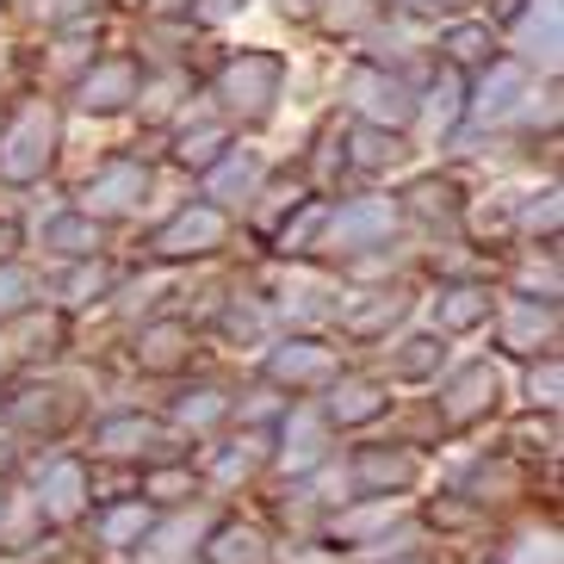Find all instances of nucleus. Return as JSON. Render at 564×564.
<instances>
[{
    "instance_id": "nucleus-1",
    "label": "nucleus",
    "mask_w": 564,
    "mask_h": 564,
    "mask_svg": "<svg viewBox=\"0 0 564 564\" xmlns=\"http://www.w3.org/2000/svg\"><path fill=\"white\" fill-rule=\"evenodd\" d=\"M285 100V56L280 51H236L212 75V112L230 124H267Z\"/></svg>"
},
{
    "instance_id": "nucleus-2",
    "label": "nucleus",
    "mask_w": 564,
    "mask_h": 564,
    "mask_svg": "<svg viewBox=\"0 0 564 564\" xmlns=\"http://www.w3.org/2000/svg\"><path fill=\"white\" fill-rule=\"evenodd\" d=\"M63 150V112L51 100H25L0 124V186H32L51 174Z\"/></svg>"
},
{
    "instance_id": "nucleus-3",
    "label": "nucleus",
    "mask_w": 564,
    "mask_h": 564,
    "mask_svg": "<svg viewBox=\"0 0 564 564\" xmlns=\"http://www.w3.org/2000/svg\"><path fill=\"white\" fill-rule=\"evenodd\" d=\"M403 212L391 193H360V199H341L329 205L323 217V236H316V249L323 254H372V249H391V236H398Z\"/></svg>"
},
{
    "instance_id": "nucleus-4",
    "label": "nucleus",
    "mask_w": 564,
    "mask_h": 564,
    "mask_svg": "<svg viewBox=\"0 0 564 564\" xmlns=\"http://www.w3.org/2000/svg\"><path fill=\"white\" fill-rule=\"evenodd\" d=\"M502 403V366L497 360H459V366H441V379H434V415H441V429L465 434L490 422Z\"/></svg>"
},
{
    "instance_id": "nucleus-5",
    "label": "nucleus",
    "mask_w": 564,
    "mask_h": 564,
    "mask_svg": "<svg viewBox=\"0 0 564 564\" xmlns=\"http://www.w3.org/2000/svg\"><path fill=\"white\" fill-rule=\"evenodd\" d=\"M155 193V174L150 162H137V155H112L106 167H94L75 193V212H87L94 224H118V217H137L150 205Z\"/></svg>"
},
{
    "instance_id": "nucleus-6",
    "label": "nucleus",
    "mask_w": 564,
    "mask_h": 564,
    "mask_svg": "<svg viewBox=\"0 0 564 564\" xmlns=\"http://www.w3.org/2000/svg\"><path fill=\"white\" fill-rule=\"evenodd\" d=\"M341 100L354 106L360 124H384V131H410L415 124V87L384 63H354L348 82H341Z\"/></svg>"
},
{
    "instance_id": "nucleus-7",
    "label": "nucleus",
    "mask_w": 564,
    "mask_h": 564,
    "mask_svg": "<svg viewBox=\"0 0 564 564\" xmlns=\"http://www.w3.org/2000/svg\"><path fill=\"white\" fill-rule=\"evenodd\" d=\"M261 372L273 391H323L341 372V354L316 335H273L261 348Z\"/></svg>"
},
{
    "instance_id": "nucleus-8",
    "label": "nucleus",
    "mask_w": 564,
    "mask_h": 564,
    "mask_svg": "<svg viewBox=\"0 0 564 564\" xmlns=\"http://www.w3.org/2000/svg\"><path fill=\"white\" fill-rule=\"evenodd\" d=\"M0 422L13 434H68L75 422H82V398L68 391V384H56V379H25L13 391V398L0 403Z\"/></svg>"
},
{
    "instance_id": "nucleus-9",
    "label": "nucleus",
    "mask_w": 564,
    "mask_h": 564,
    "mask_svg": "<svg viewBox=\"0 0 564 564\" xmlns=\"http://www.w3.org/2000/svg\"><path fill=\"white\" fill-rule=\"evenodd\" d=\"M341 471H348V497H403V490H415L422 484V453L415 447H354L348 459H341Z\"/></svg>"
},
{
    "instance_id": "nucleus-10",
    "label": "nucleus",
    "mask_w": 564,
    "mask_h": 564,
    "mask_svg": "<svg viewBox=\"0 0 564 564\" xmlns=\"http://www.w3.org/2000/svg\"><path fill=\"white\" fill-rule=\"evenodd\" d=\"M558 37H564V7H558V0H521V7H514V19H509V32H502L497 44L521 68L558 75Z\"/></svg>"
},
{
    "instance_id": "nucleus-11",
    "label": "nucleus",
    "mask_w": 564,
    "mask_h": 564,
    "mask_svg": "<svg viewBox=\"0 0 564 564\" xmlns=\"http://www.w3.org/2000/svg\"><path fill=\"white\" fill-rule=\"evenodd\" d=\"M490 323H497V348L521 354V360L558 348V299H528V292H509V299H497Z\"/></svg>"
},
{
    "instance_id": "nucleus-12",
    "label": "nucleus",
    "mask_w": 564,
    "mask_h": 564,
    "mask_svg": "<svg viewBox=\"0 0 564 564\" xmlns=\"http://www.w3.org/2000/svg\"><path fill=\"white\" fill-rule=\"evenodd\" d=\"M533 94V68H521L514 56H490L465 87V118L471 124H509L514 106Z\"/></svg>"
},
{
    "instance_id": "nucleus-13",
    "label": "nucleus",
    "mask_w": 564,
    "mask_h": 564,
    "mask_svg": "<svg viewBox=\"0 0 564 564\" xmlns=\"http://www.w3.org/2000/svg\"><path fill=\"white\" fill-rule=\"evenodd\" d=\"M37 509H44V521H56V528H75V521H87L94 514V465L75 459V453H56L44 471H37Z\"/></svg>"
},
{
    "instance_id": "nucleus-14",
    "label": "nucleus",
    "mask_w": 564,
    "mask_h": 564,
    "mask_svg": "<svg viewBox=\"0 0 564 564\" xmlns=\"http://www.w3.org/2000/svg\"><path fill=\"white\" fill-rule=\"evenodd\" d=\"M224 236H230V212L199 199V205H181V212L155 230V254H162V261H205V254L224 249Z\"/></svg>"
},
{
    "instance_id": "nucleus-15",
    "label": "nucleus",
    "mask_w": 564,
    "mask_h": 564,
    "mask_svg": "<svg viewBox=\"0 0 564 564\" xmlns=\"http://www.w3.org/2000/svg\"><path fill=\"white\" fill-rule=\"evenodd\" d=\"M273 441H280V453H273V459H280L292 478H304V471H316L323 459H335V429H329V415H323V403L280 410Z\"/></svg>"
},
{
    "instance_id": "nucleus-16",
    "label": "nucleus",
    "mask_w": 564,
    "mask_h": 564,
    "mask_svg": "<svg viewBox=\"0 0 564 564\" xmlns=\"http://www.w3.org/2000/svg\"><path fill=\"white\" fill-rule=\"evenodd\" d=\"M403 316H410V292H403V285H372V292H341L329 323L348 335V341H384Z\"/></svg>"
},
{
    "instance_id": "nucleus-17",
    "label": "nucleus",
    "mask_w": 564,
    "mask_h": 564,
    "mask_svg": "<svg viewBox=\"0 0 564 564\" xmlns=\"http://www.w3.org/2000/svg\"><path fill=\"white\" fill-rule=\"evenodd\" d=\"M137 87H143V63L137 56H106V63H87L75 75V106L87 118H112L124 106H137Z\"/></svg>"
},
{
    "instance_id": "nucleus-18",
    "label": "nucleus",
    "mask_w": 564,
    "mask_h": 564,
    "mask_svg": "<svg viewBox=\"0 0 564 564\" xmlns=\"http://www.w3.org/2000/svg\"><path fill=\"white\" fill-rule=\"evenodd\" d=\"M323 415L329 429H372L379 415H391V384L379 372H335L323 384Z\"/></svg>"
},
{
    "instance_id": "nucleus-19",
    "label": "nucleus",
    "mask_w": 564,
    "mask_h": 564,
    "mask_svg": "<svg viewBox=\"0 0 564 564\" xmlns=\"http://www.w3.org/2000/svg\"><path fill=\"white\" fill-rule=\"evenodd\" d=\"M181 434L167 429V422H155V415L143 410H118V415H100L94 422V459H150V453L174 447Z\"/></svg>"
},
{
    "instance_id": "nucleus-20",
    "label": "nucleus",
    "mask_w": 564,
    "mask_h": 564,
    "mask_svg": "<svg viewBox=\"0 0 564 564\" xmlns=\"http://www.w3.org/2000/svg\"><path fill=\"white\" fill-rule=\"evenodd\" d=\"M131 354L150 379H181L186 366L199 360V335H193V323H181V316H150V323L137 329Z\"/></svg>"
},
{
    "instance_id": "nucleus-21",
    "label": "nucleus",
    "mask_w": 564,
    "mask_h": 564,
    "mask_svg": "<svg viewBox=\"0 0 564 564\" xmlns=\"http://www.w3.org/2000/svg\"><path fill=\"white\" fill-rule=\"evenodd\" d=\"M398 521H403V497H348L341 514L329 521V540H341V552H379Z\"/></svg>"
},
{
    "instance_id": "nucleus-22",
    "label": "nucleus",
    "mask_w": 564,
    "mask_h": 564,
    "mask_svg": "<svg viewBox=\"0 0 564 564\" xmlns=\"http://www.w3.org/2000/svg\"><path fill=\"white\" fill-rule=\"evenodd\" d=\"M261 186H267V155L249 150V143H230V150L205 167V199L224 205V212H230V205L261 199Z\"/></svg>"
},
{
    "instance_id": "nucleus-23",
    "label": "nucleus",
    "mask_w": 564,
    "mask_h": 564,
    "mask_svg": "<svg viewBox=\"0 0 564 564\" xmlns=\"http://www.w3.org/2000/svg\"><path fill=\"white\" fill-rule=\"evenodd\" d=\"M490 311H497V292L478 280H447L441 292H434V329L447 335H478L484 323H490Z\"/></svg>"
},
{
    "instance_id": "nucleus-24",
    "label": "nucleus",
    "mask_w": 564,
    "mask_h": 564,
    "mask_svg": "<svg viewBox=\"0 0 564 564\" xmlns=\"http://www.w3.org/2000/svg\"><path fill=\"white\" fill-rule=\"evenodd\" d=\"M341 162L354 174H391V167L410 162V131H384V124H360L354 118V131L341 137Z\"/></svg>"
},
{
    "instance_id": "nucleus-25",
    "label": "nucleus",
    "mask_w": 564,
    "mask_h": 564,
    "mask_svg": "<svg viewBox=\"0 0 564 564\" xmlns=\"http://www.w3.org/2000/svg\"><path fill=\"white\" fill-rule=\"evenodd\" d=\"M261 459H267V434L261 429H242V434H230V441H217V447L205 453L199 478L212 484V490H236L242 478L261 471Z\"/></svg>"
},
{
    "instance_id": "nucleus-26",
    "label": "nucleus",
    "mask_w": 564,
    "mask_h": 564,
    "mask_svg": "<svg viewBox=\"0 0 564 564\" xmlns=\"http://www.w3.org/2000/svg\"><path fill=\"white\" fill-rule=\"evenodd\" d=\"M447 366V335L441 329H415L398 348L384 354V384H434Z\"/></svg>"
},
{
    "instance_id": "nucleus-27",
    "label": "nucleus",
    "mask_w": 564,
    "mask_h": 564,
    "mask_svg": "<svg viewBox=\"0 0 564 564\" xmlns=\"http://www.w3.org/2000/svg\"><path fill=\"white\" fill-rule=\"evenodd\" d=\"M199 564H280L273 558V540L249 521H217L199 533Z\"/></svg>"
},
{
    "instance_id": "nucleus-28",
    "label": "nucleus",
    "mask_w": 564,
    "mask_h": 564,
    "mask_svg": "<svg viewBox=\"0 0 564 564\" xmlns=\"http://www.w3.org/2000/svg\"><path fill=\"white\" fill-rule=\"evenodd\" d=\"M230 143H236V137H230V118L205 112L199 124H193V118H186V106H181V118H174V167H193V174H205L217 155L230 150Z\"/></svg>"
},
{
    "instance_id": "nucleus-29",
    "label": "nucleus",
    "mask_w": 564,
    "mask_h": 564,
    "mask_svg": "<svg viewBox=\"0 0 564 564\" xmlns=\"http://www.w3.org/2000/svg\"><path fill=\"white\" fill-rule=\"evenodd\" d=\"M217 335H224V348H236V354H261L267 341L280 335L273 304L267 299H224V311H217Z\"/></svg>"
},
{
    "instance_id": "nucleus-30",
    "label": "nucleus",
    "mask_w": 564,
    "mask_h": 564,
    "mask_svg": "<svg viewBox=\"0 0 564 564\" xmlns=\"http://www.w3.org/2000/svg\"><path fill=\"white\" fill-rule=\"evenodd\" d=\"M150 528H155V502H143V497H112L94 514V540L106 552H137Z\"/></svg>"
},
{
    "instance_id": "nucleus-31",
    "label": "nucleus",
    "mask_w": 564,
    "mask_h": 564,
    "mask_svg": "<svg viewBox=\"0 0 564 564\" xmlns=\"http://www.w3.org/2000/svg\"><path fill=\"white\" fill-rule=\"evenodd\" d=\"M100 242H106L100 224H94L87 212H75V205H68V212H51L44 224H37V249L56 254V261H82V254H100Z\"/></svg>"
},
{
    "instance_id": "nucleus-32",
    "label": "nucleus",
    "mask_w": 564,
    "mask_h": 564,
    "mask_svg": "<svg viewBox=\"0 0 564 564\" xmlns=\"http://www.w3.org/2000/svg\"><path fill=\"white\" fill-rule=\"evenodd\" d=\"M398 212L403 217H415V224H459V212H465V186L453 181V174H422V181H410V193L398 199Z\"/></svg>"
},
{
    "instance_id": "nucleus-33",
    "label": "nucleus",
    "mask_w": 564,
    "mask_h": 564,
    "mask_svg": "<svg viewBox=\"0 0 564 564\" xmlns=\"http://www.w3.org/2000/svg\"><path fill=\"white\" fill-rule=\"evenodd\" d=\"M230 391H224V384H186L181 398H174V415H167V429L181 434H212V429H224V422H230Z\"/></svg>"
},
{
    "instance_id": "nucleus-34",
    "label": "nucleus",
    "mask_w": 564,
    "mask_h": 564,
    "mask_svg": "<svg viewBox=\"0 0 564 564\" xmlns=\"http://www.w3.org/2000/svg\"><path fill=\"white\" fill-rule=\"evenodd\" d=\"M490 56H502V44H497V25H490V19H453L447 32H441V63L447 68H471V75H478L484 63H490Z\"/></svg>"
},
{
    "instance_id": "nucleus-35",
    "label": "nucleus",
    "mask_w": 564,
    "mask_h": 564,
    "mask_svg": "<svg viewBox=\"0 0 564 564\" xmlns=\"http://www.w3.org/2000/svg\"><path fill=\"white\" fill-rule=\"evenodd\" d=\"M68 341V316L63 311H19L13 335H7V354H25V360H51Z\"/></svg>"
},
{
    "instance_id": "nucleus-36",
    "label": "nucleus",
    "mask_w": 564,
    "mask_h": 564,
    "mask_svg": "<svg viewBox=\"0 0 564 564\" xmlns=\"http://www.w3.org/2000/svg\"><path fill=\"white\" fill-rule=\"evenodd\" d=\"M63 311H87V304H106L118 292V273H112V261H100V254H82V261H68V273H63Z\"/></svg>"
},
{
    "instance_id": "nucleus-37",
    "label": "nucleus",
    "mask_w": 564,
    "mask_h": 564,
    "mask_svg": "<svg viewBox=\"0 0 564 564\" xmlns=\"http://www.w3.org/2000/svg\"><path fill=\"white\" fill-rule=\"evenodd\" d=\"M514 490H521V471H514L509 453L478 459V465H471V478H465V497H471V502H509Z\"/></svg>"
},
{
    "instance_id": "nucleus-38",
    "label": "nucleus",
    "mask_w": 564,
    "mask_h": 564,
    "mask_svg": "<svg viewBox=\"0 0 564 564\" xmlns=\"http://www.w3.org/2000/svg\"><path fill=\"white\" fill-rule=\"evenodd\" d=\"M292 212H299V217H285L280 236H273L285 261H292V254H311V249H316V236H323V217H329V199H299Z\"/></svg>"
},
{
    "instance_id": "nucleus-39",
    "label": "nucleus",
    "mask_w": 564,
    "mask_h": 564,
    "mask_svg": "<svg viewBox=\"0 0 564 564\" xmlns=\"http://www.w3.org/2000/svg\"><path fill=\"white\" fill-rule=\"evenodd\" d=\"M199 497V471L193 465H155L143 478V502H162V509H186Z\"/></svg>"
},
{
    "instance_id": "nucleus-40",
    "label": "nucleus",
    "mask_w": 564,
    "mask_h": 564,
    "mask_svg": "<svg viewBox=\"0 0 564 564\" xmlns=\"http://www.w3.org/2000/svg\"><path fill=\"white\" fill-rule=\"evenodd\" d=\"M558 391H564V366H558V348H552V354H533V366H528V410H546V415H558Z\"/></svg>"
},
{
    "instance_id": "nucleus-41",
    "label": "nucleus",
    "mask_w": 564,
    "mask_h": 564,
    "mask_svg": "<svg viewBox=\"0 0 564 564\" xmlns=\"http://www.w3.org/2000/svg\"><path fill=\"white\" fill-rule=\"evenodd\" d=\"M19 311H32V273L0 254V323H13Z\"/></svg>"
},
{
    "instance_id": "nucleus-42",
    "label": "nucleus",
    "mask_w": 564,
    "mask_h": 564,
    "mask_svg": "<svg viewBox=\"0 0 564 564\" xmlns=\"http://www.w3.org/2000/svg\"><path fill=\"white\" fill-rule=\"evenodd\" d=\"M509 564H564L558 533H552V528H528V533L509 546Z\"/></svg>"
},
{
    "instance_id": "nucleus-43",
    "label": "nucleus",
    "mask_w": 564,
    "mask_h": 564,
    "mask_svg": "<svg viewBox=\"0 0 564 564\" xmlns=\"http://www.w3.org/2000/svg\"><path fill=\"white\" fill-rule=\"evenodd\" d=\"M242 7H249V0H193V19H199V25H224V19H236Z\"/></svg>"
},
{
    "instance_id": "nucleus-44",
    "label": "nucleus",
    "mask_w": 564,
    "mask_h": 564,
    "mask_svg": "<svg viewBox=\"0 0 564 564\" xmlns=\"http://www.w3.org/2000/svg\"><path fill=\"white\" fill-rule=\"evenodd\" d=\"M429 7H447V0H391V13H429Z\"/></svg>"
},
{
    "instance_id": "nucleus-45",
    "label": "nucleus",
    "mask_w": 564,
    "mask_h": 564,
    "mask_svg": "<svg viewBox=\"0 0 564 564\" xmlns=\"http://www.w3.org/2000/svg\"><path fill=\"white\" fill-rule=\"evenodd\" d=\"M13 447H19V434L0 422V465H13Z\"/></svg>"
},
{
    "instance_id": "nucleus-46",
    "label": "nucleus",
    "mask_w": 564,
    "mask_h": 564,
    "mask_svg": "<svg viewBox=\"0 0 564 564\" xmlns=\"http://www.w3.org/2000/svg\"><path fill=\"white\" fill-rule=\"evenodd\" d=\"M379 564H422V558H410V552H391V558H379Z\"/></svg>"
},
{
    "instance_id": "nucleus-47",
    "label": "nucleus",
    "mask_w": 564,
    "mask_h": 564,
    "mask_svg": "<svg viewBox=\"0 0 564 564\" xmlns=\"http://www.w3.org/2000/svg\"><path fill=\"white\" fill-rule=\"evenodd\" d=\"M0 521H7V484H0Z\"/></svg>"
}]
</instances>
